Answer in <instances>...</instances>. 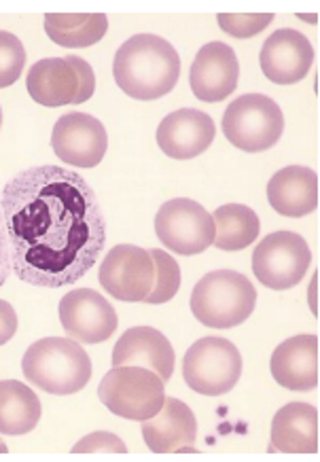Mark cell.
<instances>
[{
    "label": "cell",
    "mask_w": 320,
    "mask_h": 462,
    "mask_svg": "<svg viewBox=\"0 0 320 462\" xmlns=\"http://www.w3.org/2000/svg\"><path fill=\"white\" fill-rule=\"evenodd\" d=\"M285 117L280 106L263 94L240 96L223 115V134L246 153H263L280 141Z\"/></svg>",
    "instance_id": "6"
},
{
    "label": "cell",
    "mask_w": 320,
    "mask_h": 462,
    "mask_svg": "<svg viewBox=\"0 0 320 462\" xmlns=\"http://www.w3.org/2000/svg\"><path fill=\"white\" fill-rule=\"evenodd\" d=\"M183 378L193 393L221 397L242 378V355L225 337H204L187 350Z\"/></svg>",
    "instance_id": "7"
},
{
    "label": "cell",
    "mask_w": 320,
    "mask_h": 462,
    "mask_svg": "<svg viewBox=\"0 0 320 462\" xmlns=\"http://www.w3.org/2000/svg\"><path fill=\"white\" fill-rule=\"evenodd\" d=\"M11 246V270L22 282L62 289L98 263L106 218L92 185L62 166H32L0 196Z\"/></svg>",
    "instance_id": "1"
},
{
    "label": "cell",
    "mask_w": 320,
    "mask_h": 462,
    "mask_svg": "<svg viewBox=\"0 0 320 462\" xmlns=\"http://www.w3.org/2000/svg\"><path fill=\"white\" fill-rule=\"evenodd\" d=\"M94 452H108V454H125L128 452V446L119 439L117 435L106 433V430H100V433H92L83 437L81 441L75 443L72 448V454H94Z\"/></svg>",
    "instance_id": "28"
},
{
    "label": "cell",
    "mask_w": 320,
    "mask_h": 462,
    "mask_svg": "<svg viewBox=\"0 0 320 462\" xmlns=\"http://www.w3.org/2000/svg\"><path fill=\"white\" fill-rule=\"evenodd\" d=\"M59 322L75 342L100 344L117 329V312L98 291L75 289L59 301Z\"/></svg>",
    "instance_id": "12"
},
{
    "label": "cell",
    "mask_w": 320,
    "mask_h": 462,
    "mask_svg": "<svg viewBox=\"0 0 320 462\" xmlns=\"http://www.w3.org/2000/svg\"><path fill=\"white\" fill-rule=\"evenodd\" d=\"M22 372L50 394H75L92 380V358L70 337H45L26 350Z\"/></svg>",
    "instance_id": "3"
},
{
    "label": "cell",
    "mask_w": 320,
    "mask_h": 462,
    "mask_svg": "<svg viewBox=\"0 0 320 462\" xmlns=\"http://www.w3.org/2000/svg\"><path fill=\"white\" fill-rule=\"evenodd\" d=\"M223 32L235 39H251L274 22V14H221L216 17Z\"/></svg>",
    "instance_id": "27"
},
{
    "label": "cell",
    "mask_w": 320,
    "mask_h": 462,
    "mask_svg": "<svg viewBox=\"0 0 320 462\" xmlns=\"http://www.w3.org/2000/svg\"><path fill=\"white\" fill-rule=\"evenodd\" d=\"M17 325H20V320H17L14 306L9 301L0 300V346L14 339L17 333Z\"/></svg>",
    "instance_id": "29"
},
{
    "label": "cell",
    "mask_w": 320,
    "mask_h": 462,
    "mask_svg": "<svg viewBox=\"0 0 320 462\" xmlns=\"http://www.w3.org/2000/svg\"><path fill=\"white\" fill-rule=\"evenodd\" d=\"M142 437L151 452H197V420L191 407L178 399H164L155 416L142 420Z\"/></svg>",
    "instance_id": "17"
},
{
    "label": "cell",
    "mask_w": 320,
    "mask_h": 462,
    "mask_svg": "<svg viewBox=\"0 0 320 462\" xmlns=\"http://www.w3.org/2000/svg\"><path fill=\"white\" fill-rule=\"evenodd\" d=\"M215 121L197 108H180L157 127V144L172 160H193L215 141Z\"/></svg>",
    "instance_id": "16"
},
{
    "label": "cell",
    "mask_w": 320,
    "mask_h": 462,
    "mask_svg": "<svg viewBox=\"0 0 320 462\" xmlns=\"http://www.w3.org/2000/svg\"><path fill=\"white\" fill-rule=\"evenodd\" d=\"M155 234L172 253L191 257L213 246L215 218L202 204L189 198H177L157 210Z\"/></svg>",
    "instance_id": "9"
},
{
    "label": "cell",
    "mask_w": 320,
    "mask_h": 462,
    "mask_svg": "<svg viewBox=\"0 0 320 462\" xmlns=\"http://www.w3.org/2000/svg\"><path fill=\"white\" fill-rule=\"evenodd\" d=\"M312 251L295 231H271L252 253V272L263 287L274 291L293 289L310 270Z\"/></svg>",
    "instance_id": "8"
},
{
    "label": "cell",
    "mask_w": 320,
    "mask_h": 462,
    "mask_svg": "<svg viewBox=\"0 0 320 462\" xmlns=\"http://www.w3.org/2000/svg\"><path fill=\"white\" fill-rule=\"evenodd\" d=\"M51 147L69 166L96 168L108 149L106 127L87 113H66L53 125Z\"/></svg>",
    "instance_id": "11"
},
{
    "label": "cell",
    "mask_w": 320,
    "mask_h": 462,
    "mask_svg": "<svg viewBox=\"0 0 320 462\" xmlns=\"http://www.w3.org/2000/svg\"><path fill=\"white\" fill-rule=\"evenodd\" d=\"M41 420V399L17 380H0V435L20 437Z\"/></svg>",
    "instance_id": "22"
},
{
    "label": "cell",
    "mask_w": 320,
    "mask_h": 462,
    "mask_svg": "<svg viewBox=\"0 0 320 462\" xmlns=\"http://www.w3.org/2000/svg\"><path fill=\"white\" fill-rule=\"evenodd\" d=\"M0 127H3V108H0Z\"/></svg>",
    "instance_id": "32"
},
{
    "label": "cell",
    "mask_w": 320,
    "mask_h": 462,
    "mask_svg": "<svg viewBox=\"0 0 320 462\" xmlns=\"http://www.w3.org/2000/svg\"><path fill=\"white\" fill-rule=\"evenodd\" d=\"M180 58L166 39L136 34L114 53L113 77L119 89L134 100H157L177 88Z\"/></svg>",
    "instance_id": "2"
},
{
    "label": "cell",
    "mask_w": 320,
    "mask_h": 462,
    "mask_svg": "<svg viewBox=\"0 0 320 462\" xmlns=\"http://www.w3.org/2000/svg\"><path fill=\"white\" fill-rule=\"evenodd\" d=\"M268 202L282 217H307L318 206L316 172L306 166H287L278 170L268 182Z\"/></svg>",
    "instance_id": "20"
},
{
    "label": "cell",
    "mask_w": 320,
    "mask_h": 462,
    "mask_svg": "<svg viewBox=\"0 0 320 462\" xmlns=\"http://www.w3.org/2000/svg\"><path fill=\"white\" fill-rule=\"evenodd\" d=\"M240 81V64L232 47L213 41L197 51L191 64V91L202 102H221L232 96Z\"/></svg>",
    "instance_id": "14"
},
{
    "label": "cell",
    "mask_w": 320,
    "mask_h": 462,
    "mask_svg": "<svg viewBox=\"0 0 320 462\" xmlns=\"http://www.w3.org/2000/svg\"><path fill=\"white\" fill-rule=\"evenodd\" d=\"M26 88L30 98L51 108L83 105L94 96V89L81 81L78 70L66 58L39 60L28 70Z\"/></svg>",
    "instance_id": "13"
},
{
    "label": "cell",
    "mask_w": 320,
    "mask_h": 462,
    "mask_svg": "<svg viewBox=\"0 0 320 462\" xmlns=\"http://www.w3.org/2000/svg\"><path fill=\"white\" fill-rule=\"evenodd\" d=\"M108 17L105 14H50L45 15V32L66 50L92 47L105 39Z\"/></svg>",
    "instance_id": "23"
},
{
    "label": "cell",
    "mask_w": 320,
    "mask_h": 462,
    "mask_svg": "<svg viewBox=\"0 0 320 462\" xmlns=\"http://www.w3.org/2000/svg\"><path fill=\"white\" fill-rule=\"evenodd\" d=\"M9 452V448H7V443H5L3 439H0V454H7Z\"/></svg>",
    "instance_id": "31"
},
{
    "label": "cell",
    "mask_w": 320,
    "mask_h": 462,
    "mask_svg": "<svg viewBox=\"0 0 320 462\" xmlns=\"http://www.w3.org/2000/svg\"><path fill=\"white\" fill-rule=\"evenodd\" d=\"M257 291L244 273L210 272L191 293V312L210 329H233L255 312Z\"/></svg>",
    "instance_id": "4"
},
{
    "label": "cell",
    "mask_w": 320,
    "mask_h": 462,
    "mask_svg": "<svg viewBox=\"0 0 320 462\" xmlns=\"http://www.w3.org/2000/svg\"><path fill=\"white\" fill-rule=\"evenodd\" d=\"M314 62V47L306 34L293 28H282L263 42L259 53L263 75L276 85H295L304 81Z\"/></svg>",
    "instance_id": "15"
},
{
    "label": "cell",
    "mask_w": 320,
    "mask_h": 462,
    "mask_svg": "<svg viewBox=\"0 0 320 462\" xmlns=\"http://www.w3.org/2000/svg\"><path fill=\"white\" fill-rule=\"evenodd\" d=\"M98 281L119 301H144L155 284V263L147 248L117 245L106 253Z\"/></svg>",
    "instance_id": "10"
},
{
    "label": "cell",
    "mask_w": 320,
    "mask_h": 462,
    "mask_svg": "<svg viewBox=\"0 0 320 462\" xmlns=\"http://www.w3.org/2000/svg\"><path fill=\"white\" fill-rule=\"evenodd\" d=\"M123 365H141L168 382L174 374L177 356L164 333L153 327H132L113 348V367Z\"/></svg>",
    "instance_id": "19"
},
{
    "label": "cell",
    "mask_w": 320,
    "mask_h": 462,
    "mask_svg": "<svg viewBox=\"0 0 320 462\" xmlns=\"http://www.w3.org/2000/svg\"><path fill=\"white\" fill-rule=\"evenodd\" d=\"M102 405L125 420H147L161 410L166 382L141 365L113 367L98 386Z\"/></svg>",
    "instance_id": "5"
},
{
    "label": "cell",
    "mask_w": 320,
    "mask_h": 462,
    "mask_svg": "<svg viewBox=\"0 0 320 462\" xmlns=\"http://www.w3.org/2000/svg\"><path fill=\"white\" fill-rule=\"evenodd\" d=\"M26 66V50L15 34L0 30V89L14 85Z\"/></svg>",
    "instance_id": "26"
},
{
    "label": "cell",
    "mask_w": 320,
    "mask_h": 462,
    "mask_svg": "<svg viewBox=\"0 0 320 462\" xmlns=\"http://www.w3.org/2000/svg\"><path fill=\"white\" fill-rule=\"evenodd\" d=\"M215 218V242L221 251H242L257 240L261 223L257 212L242 204H225L213 212Z\"/></svg>",
    "instance_id": "24"
},
{
    "label": "cell",
    "mask_w": 320,
    "mask_h": 462,
    "mask_svg": "<svg viewBox=\"0 0 320 462\" xmlns=\"http://www.w3.org/2000/svg\"><path fill=\"white\" fill-rule=\"evenodd\" d=\"M151 257H153L155 263V284L147 295L144 303H151V306H160V303H166L174 300V295L178 293L180 289V267L177 261H174L166 251H160V248H151Z\"/></svg>",
    "instance_id": "25"
},
{
    "label": "cell",
    "mask_w": 320,
    "mask_h": 462,
    "mask_svg": "<svg viewBox=\"0 0 320 462\" xmlns=\"http://www.w3.org/2000/svg\"><path fill=\"white\" fill-rule=\"evenodd\" d=\"M270 452L316 454L318 411L310 403H288L271 420Z\"/></svg>",
    "instance_id": "21"
},
{
    "label": "cell",
    "mask_w": 320,
    "mask_h": 462,
    "mask_svg": "<svg viewBox=\"0 0 320 462\" xmlns=\"http://www.w3.org/2000/svg\"><path fill=\"white\" fill-rule=\"evenodd\" d=\"M11 246H9V236H7V225H5L3 210H0V287H5V282L11 276Z\"/></svg>",
    "instance_id": "30"
},
{
    "label": "cell",
    "mask_w": 320,
    "mask_h": 462,
    "mask_svg": "<svg viewBox=\"0 0 320 462\" xmlns=\"http://www.w3.org/2000/svg\"><path fill=\"white\" fill-rule=\"evenodd\" d=\"M274 380L293 393H307L318 386V337L312 333L295 336L274 350L270 361Z\"/></svg>",
    "instance_id": "18"
}]
</instances>
